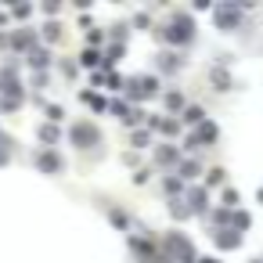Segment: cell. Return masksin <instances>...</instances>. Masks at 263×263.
Here are the masks:
<instances>
[{
  "mask_svg": "<svg viewBox=\"0 0 263 263\" xmlns=\"http://www.w3.org/2000/svg\"><path fill=\"white\" fill-rule=\"evenodd\" d=\"M170 213H173V216L180 220V216H187V205H180V202H173V205H170Z\"/></svg>",
  "mask_w": 263,
  "mask_h": 263,
  "instance_id": "obj_23",
  "label": "cell"
},
{
  "mask_svg": "<svg viewBox=\"0 0 263 263\" xmlns=\"http://www.w3.org/2000/svg\"><path fill=\"white\" fill-rule=\"evenodd\" d=\"M231 220H234V231H238V234H241V231H245V227L252 223V216H249V213H234Z\"/></svg>",
  "mask_w": 263,
  "mask_h": 263,
  "instance_id": "obj_16",
  "label": "cell"
},
{
  "mask_svg": "<svg viewBox=\"0 0 263 263\" xmlns=\"http://www.w3.org/2000/svg\"><path fill=\"white\" fill-rule=\"evenodd\" d=\"M223 184V170H209L205 173V187H220Z\"/></svg>",
  "mask_w": 263,
  "mask_h": 263,
  "instance_id": "obj_15",
  "label": "cell"
},
{
  "mask_svg": "<svg viewBox=\"0 0 263 263\" xmlns=\"http://www.w3.org/2000/svg\"><path fill=\"white\" fill-rule=\"evenodd\" d=\"M202 263H216V259H202Z\"/></svg>",
  "mask_w": 263,
  "mask_h": 263,
  "instance_id": "obj_25",
  "label": "cell"
},
{
  "mask_svg": "<svg viewBox=\"0 0 263 263\" xmlns=\"http://www.w3.org/2000/svg\"><path fill=\"white\" fill-rule=\"evenodd\" d=\"M166 259L195 263L198 256H195V249H191V241H187V238H180V234H170V238H166Z\"/></svg>",
  "mask_w": 263,
  "mask_h": 263,
  "instance_id": "obj_2",
  "label": "cell"
},
{
  "mask_svg": "<svg viewBox=\"0 0 263 263\" xmlns=\"http://www.w3.org/2000/svg\"><path fill=\"white\" fill-rule=\"evenodd\" d=\"M223 205H238V191H234V187L223 191Z\"/></svg>",
  "mask_w": 263,
  "mask_h": 263,
  "instance_id": "obj_20",
  "label": "cell"
},
{
  "mask_svg": "<svg viewBox=\"0 0 263 263\" xmlns=\"http://www.w3.org/2000/svg\"><path fill=\"white\" fill-rule=\"evenodd\" d=\"M126 90H130V98H152L155 90H159V80H152V76H137V80H130L126 83Z\"/></svg>",
  "mask_w": 263,
  "mask_h": 263,
  "instance_id": "obj_5",
  "label": "cell"
},
{
  "mask_svg": "<svg viewBox=\"0 0 263 263\" xmlns=\"http://www.w3.org/2000/svg\"><path fill=\"white\" fill-rule=\"evenodd\" d=\"M195 173H198V162H195V159L180 162V180H187V177H195Z\"/></svg>",
  "mask_w": 263,
  "mask_h": 263,
  "instance_id": "obj_14",
  "label": "cell"
},
{
  "mask_svg": "<svg viewBox=\"0 0 263 263\" xmlns=\"http://www.w3.org/2000/svg\"><path fill=\"white\" fill-rule=\"evenodd\" d=\"M166 105H170V108H184V94H180V90H170V94H166Z\"/></svg>",
  "mask_w": 263,
  "mask_h": 263,
  "instance_id": "obj_17",
  "label": "cell"
},
{
  "mask_svg": "<svg viewBox=\"0 0 263 263\" xmlns=\"http://www.w3.org/2000/svg\"><path fill=\"white\" fill-rule=\"evenodd\" d=\"M213 22L220 29H234L241 22V4H216L213 8Z\"/></svg>",
  "mask_w": 263,
  "mask_h": 263,
  "instance_id": "obj_3",
  "label": "cell"
},
{
  "mask_svg": "<svg viewBox=\"0 0 263 263\" xmlns=\"http://www.w3.org/2000/svg\"><path fill=\"white\" fill-rule=\"evenodd\" d=\"M47 58H51L47 51H33V54H29V62H33V65H40V69L47 65Z\"/></svg>",
  "mask_w": 263,
  "mask_h": 263,
  "instance_id": "obj_18",
  "label": "cell"
},
{
  "mask_svg": "<svg viewBox=\"0 0 263 263\" xmlns=\"http://www.w3.org/2000/svg\"><path fill=\"white\" fill-rule=\"evenodd\" d=\"M134 144H137V148H148V134L137 130V134H134Z\"/></svg>",
  "mask_w": 263,
  "mask_h": 263,
  "instance_id": "obj_21",
  "label": "cell"
},
{
  "mask_svg": "<svg viewBox=\"0 0 263 263\" xmlns=\"http://www.w3.org/2000/svg\"><path fill=\"white\" fill-rule=\"evenodd\" d=\"M36 166H40L44 173H58V170H62V155H58V152H40V155H36Z\"/></svg>",
  "mask_w": 263,
  "mask_h": 263,
  "instance_id": "obj_7",
  "label": "cell"
},
{
  "mask_svg": "<svg viewBox=\"0 0 263 263\" xmlns=\"http://www.w3.org/2000/svg\"><path fill=\"white\" fill-rule=\"evenodd\" d=\"M180 187H184L180 177H170V180H166V191H180Z\"/></svg>",
  "mask_w": 263,
  "mask_h": 263,
  "instance_id": "obj_22",
  "label": "cell"
},
{
  "mask_svg": "<svg viewBox=\"0 0 263 263\" xmlns=\"http://www.w3.org/2000/svg\"><path fill=\"white\" fill-rule=\"evenodd\" d=\"M252 263H263V259H252Z\"/></svg>",
  "mask_w": 263,
  "mask_h": 263,
  "instance_id": "obj_26",
  "label": "cell"
},
{
  "mask_svg": "<svg viewBox=\"0 0 263 263\" xmlns=\"http://www.w3.org/2000/svg\"><path fill=\"white\" fill-rule=\"evenodd\" d=\"M69 134H72V144H80V148H90V144H98V141H101V130H98V126H90V123H76Z\"/></svg>",
  "mask_w": 263,
  "mask_h": 263,
  "instance_id": "obj_4",
  "label": "cell"
},
{
  "mask_svg": "<svg viewBox=\"0 0 263 263\" xmlns=\"http://www.w3.org/2000/svg\"><path fill=\"white\" fill-rule=\"evenodd\" d=\"M159 69H162V72H177V69H180V58H177V54H159Z\"/></svg>",
  "mask_w": 263,
  "mask_h": 263,
  "instance_id": "obj_11",
  "label": "cell"
},
{
  "mask_svg": "<svg viewBox=\"0 0 263 263\" xmlns=\"http://www.w3.org/2000/svg\"><path fill=\"white\" fill-rule=\"evenodd\" d=\"M155 162H177V148H170V144L159 148V152H155Z\"/></svg>",
  "mask_w": 263,
  "mask_h": 263,
  "instance_id": "obj_12",
  "label": "cell"
},
{
  "mask_svg": "<svg viewBox=\"0 0 263 263\" xmlns=\"http://www.w3.org/2000/svg\"><path fill=\"white\" fill-rule=\"evenodd\" d=\"M191 36H195V22H191L187 15H177V18L162 29V40H166V44H187Z\"/></svg>",
  "mask_w": 263,
  "mask_h": 263,
  "instance_id": "obj_1",
  "label": "cell"
},
{
  "mask_svg": "<svg viewBox=\"0 0 263 263\" xmlns=\"http://www.w3.org/2000/svg\"><path fill=\"white\" fill-rule=\"evenodd\" d=\"M209 80H213V87H216V90H231V72H227L223 65L209 69Z\"/></svg>",
  "mask_w": 263,
  "mask_h": 263,
  "instance_id": "obj_9",
  "label": "cell"
},
{
  "mask_svg": "<svg viewBox=\"0 0 263 263\" xmlns=\"http://www.w3.org/2000/svg\"><path fill=\"white\" fill-rule=\"evenodd\" d=\"M209 234H213L216 249H238V245H241V234H238L234 227H223V231H209Z\"/></svg>",
  "mask_w": 263,
  "mask_h": 263,
  "instance_id": "obj_6",
  "label": "cell"
},
{
  "mask_svg": "<svg viewBox=\"0 0 263 263\" xmlns=\"http://www.w3.org/2000/svg\"><path fill=\"white\" fill-rule=\"evenodd\" d=\"M40 141L54 144V141H58V126H51V123H47V126H40Z\"/></svg>",
  "mask_w": 263,
  "mask_h": 263,
  "instance_id": "obj_13",
  "label": "cell"
},
{
  "mask_svg": "<svg viewBox=\"0 0 263 263\" xmlns=\"http://www.w3.org/2000/svg\"><path fill=\"white\" fill-rule=\"evenodd\" d=\"M44 36H47V40H58V36H62V26H54V22L44 26Z\"/></svg>",
  "mask_w": 263,
  "mask_h": 263,
  "instance_id": "obj_19",
  "label": "cell"
},
{
  "mask_svg": "<svg viewBox=\"0 0 263 263\" xmlns=\"http://www.w3.org/2000/svg\"><path fill=\"white\" fill-rule=\"evenodd\" d=\"M83 98H87V105H94V108H105V101H101L98 94H83Z\"/></svg>",
  "mask_w": 263,
  "mask_h": 263,
  "instance_id": "obj_24",
  "label": "cell"
},
{
  "mask_svg": "<svg viewBox=\"0 0 263 263\" xmlns=\"http://www.w3.org/2000/svg\"><path fill=\"white\" fill-rule=\"evenodd\" d=\"M202 116H205V112H202L198 105H191V108H184V112H180V123H191V126H198V123H202Z\"/></svg>",
  "mask_w": 263,
  "mask_h": 263,
  "instance_id": "obj_10",
  "label": "cell"
},
{
  "mask_svg": "<svg viewBox=\"0 0 263 263\" xmlns=\"http://www.w3.org/2000/svg\"><path fill=\"white\" fill-rule=\"evenodd\" d=\"M205 209V187H187V213H202Z\"/></svg>",
  "mask_w": 263,
  "mask_h": 263,
  "instance_id": "obj_8",
  "label": "cell"
}]
</instances>
